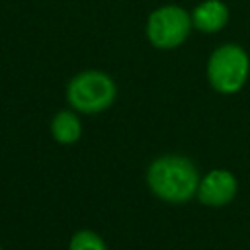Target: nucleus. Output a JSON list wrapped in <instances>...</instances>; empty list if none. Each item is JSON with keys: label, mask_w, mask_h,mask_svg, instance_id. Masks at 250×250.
Returning <instances> with one entry per match:
<instances>
[{"label": "nucleus", "mask_w": 250, "mask_h": 250, "mask_svg": "<svg viewBox=\"0 0 250 250\" xmlns=\"http://www.w3.org/2000/svg\"><path fill=\"white\" fill-rule=\"evenodd\" d=\"M0 250H2V248H0Z\"/></svg>", "instance_id": "obj_9"}, {"label": "nucleus", "mask_w": 250, "mask_h": 250, "mask_svg": "<svg viewBox=\"0 0 250 250\" xmlns=\"http://www.w3.org/2000/svg\"><path fill=\"white\" fill-rule=\"evenodd\" d=\"M68 250H107L104 238L94 230H78L70 238Z\"/></svg>", "instance_id": "obj_8"}, {"label": "nucleus", "mask_w": 250, "mask_h": 250, "mask_svg": "<svg viewBox=\"0 0 250 250\" xmlns=\"http://www.w3.org/2000/svg\"><path fill=\"white\" fill-rule=\"evenodd\" d=\"M51 135L59 145H74L82 137V121L74 109H61L51 119Z\"/></svg>", "instance_id": "obj_7"}, {"label": "nucleus", "mask_w": 250, "mask_h": 250, "mask_svg": "<svg viewBox=\"0 0 250 250\" xmlns=\"http://www.w3.org/2000/svg\"><path fill=\"white\" fill-rule=\"evenodd\" d=\"M236 191H238V182L234 174L225 168H215L199 180L195 197L199 199V203L207 207H223L234 199Z\"/></svg>", "instance_id": "obj_5"}, {"label": "nucleus", "mask_w": 250, "mask_h": 250, "mask_svg": "<svg viewBox=\"0 0 250 250\" xmlns=\"http://www.w3.org/2000/svg\"><path fill=\"white\" fill-rule=\"evenodd\" d=\"M248 76L250 57L238 43H223L207 59V80L219 94H236Z\"/></svg>", "instance_id": "obj_3"}, {"label": "nucleus", "mask_w": 250, "mask_h": 250, "mask_svg": "<svg viewBox=\"0 0 250 250\" xmlns=\"http://www.w3.org/2000/svg\"><path fill=\"white\" fill-rule=\"evenodd\" d=\"M199 172L195 164L182 154L156 156L146 168V184L150 191L166 203H186L197 193Z\"/></svg>", "instance_id": "obj_1"}, {"label": "nucleus", "mask_w": 250, "mask_h": 250, "mask_svg": "<svg viewBox=\"0 0 250 250\" xmlns=\"http://www.w3.org/2000/svg\"><path fill=\"white\" fill-rule=\"evenodd\" d=\"M191 14L176 4H166L150 12L146 20V39L156 49H176L191 33Z\"/></svg>", "instance_id": "obj_4"}, {"label": "nucleus", "mask_w": 250, "mask_h": 250, "mask_svg": "<svg viewBox=\"0 0 250 250\" xmlns=\"http://www.w3.org/2000/svg\"><path fill=\"white\" fill-rule=\"evenodd\" d=\"M115 98L117 84L107 72L102 70H82L66 84V102L78 113H102L113 105Z\"/></svg>", "instance_id": "obj_2"}, {"label": "nucleus", "mask_w": 250, "mask_h": 250, "mask_svg": "<svg viewBox=\"0 0 250 250\" xmlns=\"http://www.w3.org/2000/svg\"><path fill=\"white\" fill-rule=\"evenodd\" d=\"M229 21V8L223 0H203L191 10V23L201 33H217Z\"/></svg>", "instance_id": "obj_6"}]
</instances>
